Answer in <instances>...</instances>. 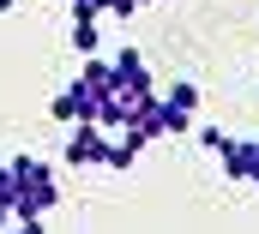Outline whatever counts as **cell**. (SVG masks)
Listing matches in <instances>:
<instances>
[{
    "label": "cell",
    "instance_id": "13",
    "mask_svg": "<svg viewBox=\"0 0 259 234\" xmlns=\"http://www.w3.org/2000/svg\"><path fill=\"white\" fill-rule=\"evenodd\" d=\"M253 192H259V174H253Z\"/></svg>",
    "mask_w": 259,
    "mask_h": 234
},
{
    "label": "cell",
    "instance_id": "9",
    "mask_svg": "<svg viewBox=\"0 0 259 234\" xmlns=\"http://www.w3.org/2000/svg\"><path fill=\"white\" fill-rule=\"evenodd\" d=\"M241 144H247V168L259 174V138H241ZM253 174H247V180H253Z\"/></svg>",
    "mask_w": 259,
    "mask_h": 234
},
{
    "label": "cell",
    "instance_id": "3",
    "mask_svg": "<svg viewBox=\"0 0 259 234\" xmlns=\"http://www.w3.org/2000/svg\"><path fill=\"white\" fill-rule=\"evenodd\" d=\"M97 102H103V90H97L91 78H72L61 96L49 102V114L61 120V126H78V120H97Z\"/></svg>",
    "mask_w": 259,
    "mask_h": 234
},
{
    "label": "cell",
    "instance_id": "6",
    "mask_svg": "<svg viewBox=\"0 0 259 234\" xmlns=\"http://www.w3.org/2000/svg\"><path fill=\"white\" fill-rule=\"evenodd\" d=\"M97 42H103V18L97 12H72V48L78 54H97Z\"/></svg>",
    "mask_w": 259,
    "mask_h": 234
},
{
    "label": "cell",
    "instance_id": "5",
    "mask_svg": "<svg viewBox=\"0 0 259 234\" xmlns=\"http://www.w3.org/2000/svg\"><path fill=\"white\" fill-rule=\"evenodd\" d=\"M139 150H145V138H139L133 126H121V138L103 144V168H109V174H127L133 162H139Z\"/></svg>",
    "mask_w": 259,
    "mask_h": 234
},
{
    "label": "cell",
    "instance_id": "2",
    "mask_svg": "<svg viewBox=\"0 0 259 234\" xmlns=\"http://www.w3.org/2000/svg\"><path fill=\"white\" fill-rule=\"evenodd\" d=\"M127 126L139 132V138H145V144H151V138H175V132H187V126H193V114H181L175 102H163V96L151 90V96L139 102V114H133Z\"/></svg>",
    "mask_w": 259,
    "mask_h": 234
},
{
    "label": "cell",
    "instance_id": "7",
    "mask_svg": "<svg viewBox=\"0 0 259 234\" xmlns=\"http://www.w3.org/2000/svg\"><path fill=\"white\" fill-rule=\"evenodd\" d=\"M163 102H175L181 114H199V84H193V78H169V90H163Z\"/></svg>",
    "mask_w": 259,
    "mask_h": 234
},
{
    "label": "cell",
    "instance_id": "11",
    "mask_svg": "<svg viewBox=\"0 0 259 234\" xmlns=\"http://www.w3.org/2000/svg\"><path fill=\"white\" fill-rule=\"evenodd\" d=\"M12 204V180H6V168H0V210Z\"/></svg>",
    "mask_w": 259,
    "mask_h": 234
},
{
    "label": "cell",
    "instance_id": "8",
    "mask_svg": "<svg viewBox=\"0 0 259 234\" xmlns=\"http://www.w3.org/2000/svg\"><path fill=\"white\" fill-rule=\"evenodd\" d=\"M199 144H205V150H211V156H217V150H223V144H229V132H217V126H199Z\"/></svg>",
    "mask_w": 259,
    "mask_h": 234
},
{
    "label": "cell",
    "instance_id": "10",
    "mask_svg": "<svg viewBox=\"0 0 259 234\" xmlns=\"http://www.w3.org/2000/svg\"><path fill=\"white\" fill-rule=\"evenodd\" d=\"M103 6L109 0H72V12H97V18H103Z\"/></svg>",
    "mask_w": 259,
    "mask_h": 234
},
{
    "label": "cell",
    "instance_id": "12",
    "mask_svg": "<svg viewBox=\"0 0 259 234\" xmlns=\"http://www.w3.org/2000/svg\"><path fill=\"white\" fill-rule=\"evenodd\" d=\"M12 6H18V0H0V12H12Z\"/></svg>",
    "mask_w": 259,
    "mask_h": 234
},
{
    "label": "cell",
    "instance_id": "4",
    "mask_svg": "<svg viewBox=\"0 0 259 234\" xmlns=\"http://www.w3.org/2000/svg\"><path fill=\"white\" fill-rule=\"evenodd\" d=\"M103 144H109V132L97 120H78L66 132V168H103Z\"/></svg>",
    "mask_w": 259,
    "mask_h": 234
},
{
    "label": "cell",
    "instance_id": "1",
    "mask_svg": "<svg viewBox=\"0 0 259 234\" xmlns=\"http://www.w3.org/2000/svg\"><path fill=\"white\" fill-rule=\"evenodd\" d=\"M6 180H12V204H6V216H49V210L61 204V180H55L49 162H36V156L6 162Z\"/></svg>",
    "mask_w": 259,
    "mask_h": 234
}]
</instances>
